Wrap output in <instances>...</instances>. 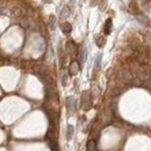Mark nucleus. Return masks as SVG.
Here are the masks:
<instances>
[{
  "label": "nucleus",
  "instance_id": "f257e3e1",
  "mask_svg": "<svg viewBox=\"0 0 151 151\" xmlns=\"http://www.w3.org/2000/svg\"><path fill=\"white\" fill-rule=\"evenodd\" d=\"M75 105H76V101H75L73 96H69L68 99H66V107H68V110L70 113L75 110Z\"/></svg>",
  "mask_w": 151,
  "mask_h": 151
},
{
  "label": "nucleus",
  "instance_id": "f03ea898",
  "mask_svg": "<svg viewBox=\"0 0 151 151\" xmlns=\"http://www.w3.org/2000/svg\"><path fill=\"white\" fill-rule=\"evenodd\" d=\"M87 92L84 93L82 95V107L84 109H90L92 107V102H91V99H87Z\"/></svg>",
  "mask_w": 151,
  "mask_h": 151
},
{
  "label": "nucleus",
  "instance_id": "7ed1b4c3",
  "mask_svg": "<svg viewBox=\"0 0 151 151\" xmlns=\"http://www.w3.org/2000/svg\"><path fill=\"white\" fill-rule=\"evenodd\" d=\"M69 72H70V75H72V76H75V75H77V73L79 72V64H78L77 62H72V63H71L70 68H69Z\"/></svg>",
  "mask_w": 151,
  "mask_h": 151
},
{
  "label": "nucleus",
  "instance_id": "20e7f679",
  "mask_svg": "<svg viewBox=\"0 0 151 151\" xmlns=\"http://www.w3.org/2000/svg\"><path fill=\"white\" fill-rule=\"evenodd\" d=\"M73 134H75V128L72 124H68L66 127V140L68 141H71L72 137H73Z\"/></svg>",
  "mask_w": 151,
  "mask_h": 151
},
{
  "label": "nucleus",
  "instance_id": "39448f33",
  "mask_svg": "<svg viewBox=\"0 0 151 151\" xmlns=\"http://www.w3.org/2000/svg\"><path fill=\"white\" fill-rule=\"evenodd\" d=\"M61 29H62V31L64 33V34L68 35V34H70L71 30H72V26L69 22H64V23L61 25Z\"/></svg>",
  "mask_w": 151,
  "mask_h": 151
},
{
  "label": "nucleus",
  "instance_id": "423d86ee",
  "mask_svg": "<svg viewBox=\"0 0 151 151\" xmlns=\"http://www.w3.org/2000/svg\"><path fill=\"white\" fill-rule=\"evenodd\" d=\"M112 28H113L112 19H107V21H106V23H105V27H104V30H105V34H106V35H109V34H110Z\"/></svg>",
  "mask_w": 151,
  "mask_h": 151
},
{
  "label": "nucleus",
  "instance_id": "0eeeda50",
  "mask_svg": "<svg viewBox=\"0 0 151 151\" xmlns=\"http://www.w3.org/2000/svg\"><path fill=\"white\" fill-rule=\"evenodd\" d=\"M94 40H95V43H96V45H98L99 48H102V47L105 45L106 40H105L104 37H101V36H95Z\"/></svg>",
  "mask_w": 151,
  "mask_h": 151
},
{
  "label": "nucleus",
  "instance_id": "6e6552de",
  "mask_svg": "<svg viewBox=\"0 0 151 151\" xmlns=\"http://www.w3.org/2000/svg\"><path fill=\"white\" fill-rule=\"evenodd\" d=\"M86 150L87 151H94L95 150V141H93V140L88 141L86 144Z\"/></svg>",
  "mask_w": 151,
  "mask_h": 151
},
{
  "label": "nucleus",
  "instance_id": "1a4fd4ad",
  "mask_svg": "<svg viewBox=\"0 0 151 151\" xmlns=\"http://www.w3.org/2000/svg\"><path fill=\"white\" fill-rule=\"evenodd\" d=\"M86 57H87V51H86L85 49H82L81 51H80V55H79L80 62H81V63H85V61H86Z\"/></svg>",
  "mask_w": 151,
  "mask_h": 151
},
{
  "label": "nucleus",
  "instance_id": "9d476101",
  "mask_svg": "<svg viewBox=\"0 0 151 151\" xmlns=\"http://www.w3.org/2000/svg\"><path fill=\"white\" fill-rule=\"evenodd\" d=\"M136 19H137L142 25H146V22H148V19L145 18L144 15H142V14H137V15H136Z\"/></svg>",
  "mask_w": 151,
  "mask_h": 151
},
{
  "label": "nucleus",
  "instance_id": "9b49d317",
  "mask_svg": "<svg viewBox=\"0 0 151 151\" xmlns=\"http://www.w3.org/2000/svg\"><path fill=\"white\" fill-rule=\"evenodd\" d=\"M73 49H75V44H73L72 42H69V43H68V50H69V51L71 53Z\"/></svg>",
  "mask_w": 151,
  "mask_h": 151
},
{
  "label": "nucleus",
  "instance_id": "f8f14e48",
  "mask_svg": "<svg viewBox=\"0 0 151 151\" xmlns=\"http://www.w3.org/2000/svg\"><path fill=\"white\" fill-rule=\"evenodd\" d=\"M100 62H101V54H99V55H98V58H96L95 65H96V66H99V65H100Z\"/></svg>",
  "mask_w": 151,
  "mask_h": 151
},
{
  "label": "nucleus",
  "instance_id": "ddd939ff",
  "mask_svg": "<svg viewBox=\"0 0 151 151\" xmlns=\"http://www.w3.org/2000/svg\"><path fill=\"white\" fill-rule=\"evenodd\" d=\"M43 1H44L45 4H50V3H51V1H53V0H43Z\"/></svg>",
  "mask_w": 151,
  "mask_h": 151
}]
</instances>
